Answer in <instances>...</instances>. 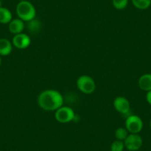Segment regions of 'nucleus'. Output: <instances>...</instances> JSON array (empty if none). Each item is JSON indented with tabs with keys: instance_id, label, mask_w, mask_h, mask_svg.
<instances>
[{
	"instance_id": "4",
	"label": "nucleus",
	"mask_w": 151,
	"mask_h": 151,
	"mask_svg": "<svg viewBox=\"0 0 151 151\" xmlns=\"http://www.w3.org/2000/svg\"><path fill=\"white\" fill-rule=\"evenodd\" d=\"M55 119L62 124H67L75 119V112L71 107L68 106H62L55 111Z\"/></svg>"
},
{
	"instance_id": "2",
	"label": "nucleus",
	"mask_w": 151,
	"mask_h": 151,
	"mask_svg": "<svg viewBox=\"0 0 151 151\" xmlns=\"http://www.w3.org/2000/svg\"><path fill=\"white\" fill-rule=\"evenodd\" d=\"M16 11L19 19L24 22H29L35 19L36 11L34 5L27 0H22L17 4Z\"/></svg>"
},
{
	"instance_id": "6",
	"label": "nucleus",
	"mask_w": 151,
	"mask_h": 151,
	"mask_svg": "<svg viewBox=\"0 0 151 151\" xmlns=\"http://www.w3.org/2000/svg\"><path fill=\"white\" fill-rule=\"evenodd\" d=\"M124 147L130 151H137L143 145V139L137 133H130L124 141Z\"/></svg>"
},
{
	"instance_id": "19",
	"label": "nucleus",
	"mask_w": 151,
	"mask_h": 151,
	"mask_svg": "<svg viewBox=\"0 0 151 151\" xmlns=\"http://www.w3.org/2000/svg\"><path fill=\"white\" fill-rule=\"evenodd\" d=\"M2 65V58H1V56H0V66Z\"/></svg>"
},
{
	"instance_id": "14",
	"label": "nucleus",
	"mask_w": 151,
	"mask_h": 151,
	"mask_svg": "<svg viewBox=\"0 0 151 151\" xmlns=\"http://www.w3.org/2000/svg\"><path fill=\"white\" fill-rule=\"evenodd\" d=\"M27 28L30 33H36L41 29V23L36 19H33L30 21L27 22Z\"/></svg>"
},
{
	"instance_id": "12",
	"label": "nucleus",
	"mask_w": 151,
	"mask_h": 151,
	"mask_svg": "<svg viewBox=\"0 0 151 151\" xmlns=\"http://www.w3.org/2000/svg\"><path fill=\"white\" fill-rule=\"evenodd\" d=\"M12 13L9 9L4 7L0 8V23L2 24H8L12 20Z\"/></svg>"
},
{
	"instance_id": "9",
	"label": "nucleus",
	"mask_w": 151,
	"mask_h": 151,
	"mask_svg": "<svg viewBox=\"0 0 151 151\" xmlns=\"http://www.w3.org/2000/svg\"><path fill=\"white\" fill-rule=\"evenodd\" d=\"M24 27H25V25H24V22L19 18L12 19L11 21V22L8 24L9 31L14 35L22 33V31L24 29Z\"/></svg>"
},
{
	"instance_id": "17",
	"label": "nucleus",
	"mask_w": 151,
	"mask_h": 151,
	"mask_svg": "<svg viewBox=\"0 0 151 151\" xmlns=\"http://www.w3.org/2000/svg\"><path fill=\"white\" fill-rule=\"evenodd\" d=\"M129 0H112L113 7L117 10H123L127 6Z\"/></svg>"
},
{
	"instance_id": "15",
	"label": "nucleus",
	"mask_w": 151,
	"mask_h": 151,
	"mask_svg": "<svg viewBox=\"0 0 151 151\" xmlns=\"http://www.w3.org/2000/svg\"><path fill=\"white\" fill-rule=\"evenodd\" d=\"M129 132L127 131L125 127H120L117 128L115 131V137L116 138L117 140L123 141L124 142L129 135Z\"/></svg>"
},
{
	"instance_id": "20",
	"label": "nucleus",
	"mask_w": 151,
	"mask_h": 151,
	"mask_svg": "<svg viewBox=\"0 0 151 151\" xmlns=\"http://www.w3.org/2000/svg\"><path fill=\"white\" fill-rule=\"evenodd\" d=\"M2 0H0V8H1V7H2Z\"/></svg>"
},
{
	"instance_id": "21",
	"label": "nucleus",
	"mask_w": 151,
	"mask_h": 151,
	"mask_svg": "<svg viewBox=\"0 0 151 151\" xmlns=\"http://www.w3.org/2000/svg\"><path fill=\"white\" fill-rule=\"evenodd\" d=\"M150 129H151V119H150Z\"/></svg>"
},
{
	"instance_id": "13",
	"label": "nucleus",
	"mask_w": 151,
	"mask_h": 151,
	"mask_svg": "<svg viewBox=\"0 0 151 151\" xmlns=\"http://www.w3.org/2000/svg\"><path fill=\"white\" fill-rule=\"evenodd\" d=\"M133 6L139 10H146L151 5V0H131Z\"/></svg>"
},
{
	"instance_id": "18",
	"label": "nucleus",
	"mask_w": 151,
	"mask_h": 151,
	"mask_svg": "<svg viewBox=\"0 0 151 151\" xmlns=\"http://www.w3.org/2000/svg\"><path fill=\"white\" fill-rule=\"evenodd\" d=\"M146 100H147V101L148 104H149L150 105H151V91L147 92Z\"/></svg>"
},
{
	"instance_id": "10",
	"label": "nucleus",
	"mask_w": 151,
	"mask_h": 151,
	"mask_svg": "<svg viewBox=\"0 0 151 151\" xmlns=\"http://www.w3.org/2000/svg\"><path fill=\"white\" fill-rule=\"evenodd\" d=\"M139 88L144 91H151V73H145L142 75L138 80Z\"/></svg>"
},
{
	"instance_id": "5",
	"label": "nucleus",
	"mask_w": 151,
	"mask_h": 151,
	"mask_svg": "<svg viewBox=\"0 0 151 151\" xmlns=\"http://www.w3.org/2000/svg\"><path fill=\"white\" fill-rule=\"evenodd\" d=\"M143 121L139 116L130 114L126 117L125 128L130 133L139 134L143 129Z\"/></svg>"
},
{
	"instance_id": "3",
	"label": "nucleus",
	"mask_w": 151,
	"mask_h": 151,
	"mask_svg": "<svg viewBox=\"0 0 151 151\" xmlns=\"http://www.w3.org/2000/svg\"><path fill=\"white\" fill-rule=\"evenodd\" d=\"M76 85L78 89L85 94L93 93L96 88L94 79L88 75L80 76L76 81Z\"/></svg>"
},
{
	"instance_id": "7",
	"label": "nucleus",
	"mask_w": 151,
	"mask_h": 151,
	"mask_svg": "<svg viewBox=\"0 0 151 151\" xmlns=\"http://www.w3.org/2000/svg\"><path fill=\"white\" fill-rule=\"evenodd\" d=\"M113 107L117 112L123 116H126V117L130 115V103L125 97H116L113 101Z\"/></svg>"
},
{
	"instance_id": "22",
	"label": "nucleus",
	"mask_w": 151,
	"mask_h": 151,
	"mask_svg": "<svg viewBox=\"0 0 151 151\" xmlns=\"http://www.w3.org/2000/svg\"><path fill=\"white\" fill-rule=\"evenodd\" d=\"M150 113H151V109H150Z\"/></svg>"
},
{
	"instance_id": "16",
	"label": "nucleus",
	"mask_w": 151,
	"mask_h": 151,
	"mask_svg": "<svg viewBox=\"0 0 151 151\" xmlns=\"http://www.w3.org/2000/svg\"><path fill=\"white\" fill-rule=\"evenodd\" d=\"M124 147V142L116 139L110 145V151H123Z\"/></svg>"
},
{
	"instance_id": "8",
	"label": "nucleus",
	"mask_w": 151,
	"mask_h": 151,
	"mask_svg": "<svg viewBox=\"0 0 151 151\" xmlns=\"http://www.w3.org/2000/svg\"><path fill=\"white\" fill-rule=\"evenodd\" d=\"M31 43L30 37L25 33H19V34L14 35L12 40L13 46L18 49H26L30 46Z\"/></svg>"
},
{
	"instance_id": "1",
	"label": "nucleus",
	"mask_w": 151,
	"mask_h": 151,
	"mask_svg": "<svg viewBox=\"0 0 151 151\" xmlns=\"http://www.w3.org/2000/svg\"><path fill=\"white\" fill-rule=\"evenodd\" d=\"M38 105L46 111H56L63 106L64 99L60 92L56 90H45L37 98Z\"/></svg>"
},
{
	"instance_id": "11",
	"label": "nucleus",
	"mask_w": 151,
	"mask_h": 151,
	"mask_svg": "<svg viewBox=\"0 0 151 151\" xmlns=\"http://www.w3.org/2000/svg\"><path fill=\"white\" fill-rule=\"evenodd\" d=\"M13 50V44L9 40L2 38L0 39V56H7L10 55Z\"/></svg>"
}]
</instances>
